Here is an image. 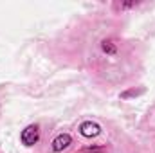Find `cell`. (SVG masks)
<instances>
[{
	"instance_id": "cell-1",
	"label": "cell",
	"mask_w": 155,
	"mask_h": 153,
	"mask_svg": "<svg viewBox=\"0 0 155 153\" xmlns=\"http://www.w3.org/2000/svg\"><path fill=\"white\" fill-rule=\"evenodd\" d=\"M20 139H22V142H24L25 146H35V144L38 142V139H40V130H38V126H36V124H31V126H27V128L22 132Z\"/></svg>"
},
{
	"instance_id": "cell-2",
	"label": "cell",
	"mask_w": 155,
	"mask_h": 153,
	"mask_svg": "<svg viewBox=\"0 0 155 153\" xmlns=\"http://www.w3.org/2000/svg\"><path fill=\"white\" fill-rule=\"evenodd\" d=\"M79 132H81V135H83V137H96V135H99L101 126H99L97 122L87 121V122H83V124L79 126Z\"/></svg>"
},
{
	"instance_id": "cell-3",
	"label": "cell",
	"mask_w": 155,
	"mask_h": 153,
	"mask_svg": "<svg viewBox=\"0 0 155 153\" xmlns=\"http://www.w3.org/2000/svg\"><path fill=\"white\" fill-rule=\"evenodd\" d=\"M71 142H72V137H71L69 133H61V135H58V137L52 141V150H54V151H61V150L69 148Z\"/></svg>"
},
{
	"instance_id": "cell-4",
	"label": "cell",
	"mask_w": 155,
	"mask_h": 153,
	"mask_svg": "<svg viewBox=\"0 0 155 153\" xmlns=\"http://www.w3.org/2000/svg\"><path fill=\"white\" fill-rule=\"evenodd\" d=\"M103 50L108 52V54H114V52H116V47L110 45V41H103Z\"/></svg>"
},
{
	"instance_id": "cell-5",
	"label": "cell",
	"mask_w": 155,
	"mask_h": 153,
	"mask_svg": "<svg viewBox=\"0 0 155 153\" xmlns=\"http://www.w3.org/2000/svg\"><path fill=\"white\" fill-rule=\"evenodd\" d=\"M88 153H105L103 150H94V151H88Z\"/></svg>"
}]
</instances>
